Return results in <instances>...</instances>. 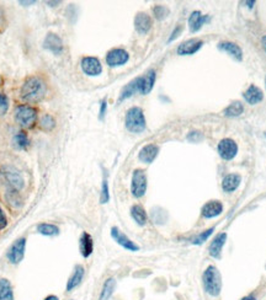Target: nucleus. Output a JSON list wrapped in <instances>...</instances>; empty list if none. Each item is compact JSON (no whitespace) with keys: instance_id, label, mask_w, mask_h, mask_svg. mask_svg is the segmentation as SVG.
<instances>
[{"instance_id":"obj_1","label":"nucleus","mask_w":266,"mask_h":300,"mask_svg":"<svg viewBox=\"0 0 266 300\" xmlns=\"http://www.w3.org/2000/svg\"><path fill=\"white\" fill-rule=\"evenodd\" d=\"M47 94V86L40 76H29L23 81L20 90V97L28 103H37L44 99Z\"/></svg>"},{"instance_id":"obj_2","label":"nucleus","mask_w":266,"mask_h":300,"mask_svg":"<svg viewBox=\"0 0 266 300\" xmlns=\"http://www.w3.org/2000/svg\"><path fill=\"white\" fill-rule=\"evenodd\" d=\"M0 177L8 187V191L20 192L25 187V179L15 166L4 165L0 168Z\"/></svg>"},{"instance_id":"obj_3","label":"nucleus","mask_w":266,"mask_h":300,"mask_svg":"<svg viewBox=\"0 0 266 300\" xmlns=\"http://www.w3.org/2000/svg\"><path fill=\"white\" fill-rule=\"evenodd\" d=\"M202 284L206 293L211 296H218L222 290V277L216 266L211 264L205 269L202 275Z\"/></svg>"},{"instance_id":"obj_4","label":"nucleus","mask_w":266,"mask_h":300,"mask_svg":"<svg viewBox=\"0 0 266 300\" xmlns=\"http://www.w3.org/2000/svg\"><path fill=\"white\" fill-rule=\"evenodd\" d=\"M38 111L31 105H19L15 107L14 117L15 121L23 127V128H32L37 121Z\"/></svg>"},{"instance_id":"obj_5","label":"nucleus","mask_w":266,"mask_h":300,"mask_svg":"<svg viewBox=\"0 0 266 300\" xmlns=\"http://www.w3.org/2000/svg\"><path fill=\"white\" fill-rule=\"evenodd\" d=\"M125 126L131 133L143 132L147 127V123H146V117L142 108L134 106V107L128 110L126 112V117H125Z\"/></svg>"},{"instance_id":"obj_6","label":"nucleus","mask_w":266,"mask_h":300,"mask_svg":"<svg viewBox=\"0 0 266 300\" xmlns=\"http://www.w3.org/2000/svg\"><path fill=\"white\" fill-rule=\"evenodd\" d=\"M148 180L147 175L142 169H136L132 174V180H131V193L133 197L142 198L147 192Z\"/></svg>"},{"instance_id":"obj_7","label":"nucleus","mask_w":266,"mask_h":300,"mask_svg":"<svg viewBox=\"0 0 266 300\" xmlns=\"http://www.w3.org/2000/svg\"><path fill=\"white\" fill-rule=\"evenodd\" d=\"M26 242H28L26 237H19L9 248L7 252V258L11 264H19L23 260L26 251Z\"/></svg>"},{"instance_id":"obj_8","label":"nucleus","mask_w":266,"mask_h":300,"mask_svg":"<svg viewBox=\"0 0 266 300\" xmlns=\"http://www.w3.org/2000/svg\"><path fill=\"white\" fill-rule=\"evenodd\" d=\"M217 151L223 160H233L238 154V145L233 139H222L217 145Z\"/></svg>"},{"instance_id":"obj_9","label":"nucleus","mask_w":266,"mask_h":300,"mask_svg":"<svg viewBox=\"0 0 266 300\" xmlns=\"http://www.w3.org/2000/svg\"><path fill=\"white\" fill-rule=\"evenodd\" d=\"M128 59H130V54H128L127 50L122 48H113L107 52L106 64L111 68L121 67V65L127 63Z\"/></svg>"},{"instance_id":"obj_10","label":"nucleus","mask_w":266,"mask_h":300,"mask_svg":"<svg viewBox=\"0 0 266 300\" xmlns=\"http://www.w3.org/2000/svg\"><path fill=\"white\" fill-rule=\"evenodd\" d=\"M111 236L112 239L115 240L119 246H121V248L125 249V250L132 251V252H136L139 250V246L137 245V243H134L132 240L126 235V234L122 233L118 228L116 227L111 228Z\"/></svg>"},{"instance_id":"obj_11","label":"nucleus","mask_w":266,"mask_h":300,"mask_svg":"<svg viewBox=\"0 0 266 300\" xmlns=\"http://www.w3.org/2000/svg\"><path fill=\"white\" fill-rule=\"evenodd\" d=\"M83 73L89 76H98L103 72V65L96 57H84L80 62Z\"/></svg>"},{"instance_id":"obj_12","label":"nucleus","mask_w":266,"mask_h":300,"mask_svg":"<svg viewBox=\"0 0 266 300\" xmlns=\"http://www.w3.org/2000/svg\"><path fill=\"white\" fill-rule=\"evenodd\" d=\"M43 47L44 49L50 50L53 54L59 56L63 52V41H62V38L57 34L49 32L43 40Z\"/></svg>"},{"instance_id":"obj_13","label":"nucleus","mask_w":266,"mask_h":300,"mask_svg":"<svg viewBox=\"0 0 266 300\" xmlns=\"http://www.w3.org/2000/svg\"><path fill=\"white\" fill-rule=\"evenodd\" d=\"M155 79H157V73L154 69L148 70L143 76L138 78V85H139V93L142 95H147L153 90V86L155 84Z\"/></svg>"},{"instance_id":"obj_14","label":"nucleus","mask_w":266,"mask_h":300,"mask_svg":"<svg viewBox=\"0 0 266 300\" xmlns=\"http://www.w3.org/2000/svg\"><path fill=\"white\" fill-rule=\"evenodd\" d=\"M158 154H159V147L157 144H147L139 150L138 159L143 164H152L155 159H157Z\"/></svg>"},{"instance_id":"obj_15","label":"nucleus","mask_w":266,"mask_h":300,"mask_svg":"<svg viewBox=\"0 0 266 300\" xmlns=\"http://www.w3.org/2000/svg\"><path fill=\"white\" fill-rule=\"evenodd\" d=\"M203 46V41L197 40V38H191V40L185 41L178 47V54L179 56H191L199 52Z\"/></svg>"},{"instance_id":"obj_16","label":"nucleus","mask_w":266,"mask_h":300,"mask_svg":"<svg viewBox=\"0 0 266 300\" xmlns=\"http://www.w3.org/2000/svg\"><path fill=\"white\" fill-rule=\"evenodd\" d=\"M85 276V269L82 264H77L74 267V271L70 275V277L68 278L67 281V286H65V290L67 292H73L76 288L80 286V283L83 282V278Z\"/></svg>"},{"instance_id":"obj_17","label":"nucleus","mask_w":266,"mask_h":300,"mask_svg":"<svg viewBox=\"0 0 266 300\" xmlns=\"http://www.w3.org/2000/svg\"><path fill=\"white\" fill-rule=\"evenodd\" d=\"M152 17L146 13H138L134 17V29L140 35H146L152 29Z\"/></svg>"},{"instance_id":"obj_18","label":"nucleus","mask_w":266,"mask_h":300,"mask_svg":"<svg viewBox=\"0 0 266 300\" xmlns=\"http://www.w3.org/2000/svg\"><path fill=\"white\" fill-rule=\"evenodd\" d=\"M223 212V204L220 201H210L202 207L201 215L206 219L216 218Z\"/></svg>"},{"instance_id":"obj_19","label":"nucleus","mask_w":266,"mask_h":300,"mask_svg":"<svg viewBox=\"0 0 266 300\" xmlns=\"http://www.w3.org/2000/svg\"><path fill=\"white\" fill-rule=\"evenodd\" d=\"M227 241V234L221 233L214 237L213 241L210 243V248H208V252L213 258H221V254H222L223 246L226 245Z\"/></svg>"},{"instance_id":"obj_20","label":"nucleus","mask_w":266,"mask_h":300,"mask_svg":"<svg viewBox=\"0 0 266 300\" xmlns=\"http://www.w3.org/2000/svg\"><path fill=\"white\" fill-rule=\"evenodd\" d=\"M79 250L84 258L91 256L92 251H94V240H92V237L89 233H83L82 236H80Z\"/></svg>"},{"instance_id":"obj_21","label":"nucleus","mask_w":266,"mask_h":300,"mask_svg":"<svg viewBox=\"0 0 266 300\" xmlns=\"http://www.w3.org/2000/svg\"><path fill=\"white\" fill-rule=\"evenodd\" d=\"M210 20L208 15H203L200 11H194L189 17V28L191 32H197L199 30L205 25V22H207Z\"/></svg>"},{"instance_id":"obj_22","label":"nucleus","mask_w":266,"mask_h":300,"mask_svg":"<svg viewBox=\"0 0 266 300\" xmlns=\"http://www.w3.org/2000/svg\"><path fill=\"white\" fill-rule=\"evenodd\" d=\"M240 182H241L240 175H238V174L226 175L223 181H222L223 191L227 192V193L234 192L235 189H237L239 187V185H240Z\"/></svg>"},{"instance_id":"obj_23","label":"nucleus","mask_w":266,"mask_h":300,"mask_svg":"<svg viewBox=\"0 0 266 300\" xmlns=\"http://www.w3.org/2000/svg\"><path fill=\"white\" fill-rule=\"evenodd\" d=\"M243 96L245 101L250 103V105H256V103L261 102L262 99H264V94H262L261 89L255 85H250L248 90L243 94Z\"/></svg>"},{"instance_id":"obj_24","label":"nucleus","mask_w":266,"mask_h":300,"mask_svg":"<svg viewBox=\"0 0 266 300\" xmlns=\"http://www.w3.org/2000/svg\"><path fill=\"white\" fill-rule=\"evenodd\" d=\"M218 48L223 50V52H227L228 54H231L235 61L240 62L241 59H243V50H241V48L237 43L221 42L220 44H218Z\"/></svg>"},{"instance_id":"obj_25","label":"nucleus","mask_w":266,"mask_h":300,"mask_svg":"<svg viewBox=\"0 0 266 300\" xmlns=\"http://www.w3.org/2000/svg\"><path fill=\"white\" fill-rule=\"evenodd\" d=\"M131 216L139 227H144L148 222L147 212L140 204H134V206L131 207Z\"/></svg>"},{"instance_id":"obj_26","label":"nucleus","mask_w":266,"mask_h":300,"mask_svg":"<svg viewBox=\"0 0 266 300\" xmlns=\"http://www.w3.org/2000/svg\"><path fill=\"white\" fill-rule=\"evenodd\" d=\"M136 93H139V85H138V78L133 79L132 81H130L128 84L125 86L124 89H122L121 94H119V99L118 101L121 102V101L126 100V99H130L131 96H133Z\"/></svg>"},{"instance_id":"obj_27","label":"nucleus","mask_w":266,"mask_h":300,"mask_svg":"<svg viewBox=\"0 0 266 300\" xmlns=\"http://www.w3.org/2000/svg\"><path fill=\"white\" fill-rule=\"evenodd\" d=\"M0 300H15L13 286L7 278H0Z\"/></svg>"},{"instance_id":"obj_28","label":"nucleus","mask_w":266,"mask_h":300,"mask_svg":"<svg viewBox=\"0 0 266 300\" xmlns=\"http://www.w3.org/2000/svg\"><path fill=\"white\" fill-rule=\"evenodd\" d=\"M116 279L115 278H107L105 281V283H104L103 288H101V292H100V298L99 300H109L110 298L112 296L113 292H115L116 289Z\"/></svg>"},{"instance_id":"obj_29","label":"nucleus","mask_w":266,"mask_h":300,"mask_svg":"<svg viewBox=\"0 0 266 300\" xmlns=\"http://www.w3.org/2000/svg\"><path fill=\"white\" fill-rule=\"evenodd\" d=\"M13 144L16 149L19 150H25L28 149L30 145V139L28 133L25 130H20L13 137Z\"/></svg>"},{"instance_id":"obj_30","label":"nucleus","mask_w":266,"mask_h":300,"mask_svg":"<svg viewBox=\"0 0 266 300\" xmlns=\"http://www.w3.org/2000/svg\"><path fill=\"white\" fill-rule=\"evenodd\" d=\"M37 233L43 236H57L59 234V228L52 223H41L37 225Z\"/></svg>"},{"instance_id":"obj_31","label":"nucleus","mask_w":266,"mask_h":300,"mask_svg":"<svg viewBox=\"0 0 266 300\" xmlns=\"http://www.w3.org/2000/svg\"><path fill=\"white\" fill-rule=\"evenodd\" d=\"M38 127L44 132H51L56 128V120L52 115H43L38 120Z\"/></svg>"},{"instance_id":"obj_32","label":"nucleus","mask_w":266,"mask_h":300,"mask_svg":"<svg viewBox=\"0 0 266 300\" xmlns=\"http://www.w3.org/2000/svg\"><path fill=\"white\" fill-rule=\"evenodd\" d=\"M243 111H244L243 103L239 102V101H234V102H232L228 107L224 110L223 114L228 116V117H238V116L243 114Z\"/></svg>"},{"instance_id":"obj_33","label":"nucleus","mask_w":266,"mask_h":300,"mask_svg":"<svg viewBox=\"0 0 266 300\" xmlns=\"http://www.w3.org/2000/svg\"><path fill=\"white\" fill-rule=\"evenodd\" d=\"M110 201V189H109V181H107V175L104 174L103 183H101V192H100V203L105 204Z\"/></svg>"},{"instance_id":"obj_34","label":"nucleus","mask_w":266,"mask_h":300,"mask_svg":"<svg viewBox=\"0 0 266 300\" xmlns=\"http://www.w3.org/2000/svg\"><path fill=\"white\" fill-rule=\"evenodd\" d=\"M213 231H214V228L207 229V230H205V231H202V233H200L199 235H196L195 237H192V239H191V242H192L194 245H202L203 242L207 241V239L212 235V234H213Z\"/></svg>"},{"instance_id":"obj_35","label":"nucleus","mask_w":266,"mask_h":300,"mask_svg":"<svg viewBox=\"0 0 266 300\" xmlns=\"http://www.w3.org/2000/svg\"><path fill=\"white\" fill-rule=\"evenodd\" d=\"M153 13L155 19L158 20H164L169 15V9L164 5H155L153 8Z\"/></svg>"},{"instance_id":"obj_36","label":"nucleus","mask_w":266,"mask_h":300,"mask_svg":"<svg viewBox=\"0 0 266 300\" xmlns=\"http://www.w3.org/2000/svg\"><path fill=\"white\" fill-rule=\"evenodd\" d=\"M9 108V99L7 95L0 93V116L7 114Z\"/></svg>"},{"instance_id":"obj_37","label":"nucleus","mask_w":266,"mask_h":300,"mask_svg":"<svg viewBox=\"0 0 266 300\" xmlns=\"http://www.w3.org/2000/svg\"><path fill=\"white\" fill-rule=\"evenodd\" d=\"M7 227H8V218L7 215H5L3 208L0 207V230H4Z\"/></svg>"},{"instance_id":"obj_38","label":"nucleus","mask_w":266,"mask_h":300,"mask_svg":"<svg viewBox=\"0 0 266 300\" xmlns=\"http://www.w3.org/2000/svg\"><path fill=\"white\" fill-rule=\"evenodd\" d=\"M187 139H189L190 142H192V143H197V142L202 139V134L200 132H191L189 133V135H187Z\"/></svg>"},{"instance_id":"obj_39","label":"nucleus","mask_w":266,"mask_h":300,"mask_svg":"<svg viewBox=\"0 0 266 300\" xmlns=\"http://www.w3.org/2000/svg\"><path fill=\"white\" fill-rule=\"evenodd\" d=\"M106 110H107V101L103 100L100 103V111H99V118H100V120H104V117H105L106 115Z\"/></svg>"},{"instance_id":"obj_40","label":"nucleus","mask_w":266,"mask_h":300,"mask_svg":"<svg viewBox=\"0 0 266 300\" xmlns=\"http://www.w3.org/2000/svg\"><path fill=\"white\" fill-rule=\"evenodd\" d=\"M7 28V17H5V13L2 8H0V31H3Z\"/></svg>"},{"instance_id":"obj_41","label":"nucleus","mask_w":266,"mask_h":300,"mask_svg":"<svg viewBox=\"0 0 266 300\" xmlns=\"http://www.w3.org/2000/svg\"><path fill=\"white\" fill-rule=\"evenodd\" d=\"M181 30H182V28H181V26H176V28L174 29V31H173L172 36H170V37H169L168 42H173V41H174V40H175V38L179 36V34H180V32H181Z\"/></svg>"},{"instance_id":"obj_42","label":"nucleus","mask_w":266,"mask_h":300,"mask_svg":"<svg viewBox=\"0 0 266 300\" xmlns=\"http://www.w3.org/2000/svg\"><path fill=\"white\" fill-rule=\"evenodd\" d=\"M43 300H59V298L55 294H50V295H47L46 298H43Z\"/></svg>"},{"instance_id":"obj_43","label":"nucleus","mask_w":266,"mask_h":300,"mask_svg":"<svg viewBox=\"0 0 266 300\" xmlns=\"http://www.w3.org/2000/svg\"><path fill=\"white\" fill-rule=\"evenodd\" d=\"M46 4H51V7H56V5L61 4V2H46Z\"/></svg>"},{"instance_id":"obj_44","label":"nucleus","mask_w":266,"mask_h":300,"mask_svg":"<svg viewBox=\"0 0 266 300\" xmlns=\"http://www.w3.org/2000/svg\"><path fill=\"white\" fill-rule=\"evenodd\" d=\"M240 300H256V299H255V296L248 295V296H244V298H241Z\"/></svg>"},{"instance_id":"obj_45","label":"nucleus","mask_w":266,"mask_h":300,"mask_svg":"<svg viewBox=\"0 0 266 300\" xmlns=\"http://www.w3.org/2000/svg\"><path fill=\"white\" fill-rule=\"evenodd\" d=\"M20 4L22 5H31V4H36V2H19Z\"/></svg>"},{"instance_id":"obj_46","label":"nucleus","mask_w":266,"mask_h":300,"mask_svg":"<svg viewBox=\"0 0 266 300\" xmlns=\"http://www.w3.org/2000/svg\"><path fill=\"white\" fill-rule=\"evenodd\" d=\"M261 43H262V47H264V49L266 50V36L261 38Z\"/></svg>"},{"instance_id":"obj_47","label":"nucleus","mask_w":266,"mask_h":300,"mask_svg":"<svg viewBox=\"0 0 266 300\" xmlns=\"http://www.w3.org/2000/svg\"><path fill=\"white\" fill-rule=\"evenodd\" d=\"M254 3H255V2H249V3H247V4H249V8H253Z\"/></svg>"},{"instance_id":"obj_48","label":"nucleus","mask_w":266,"mask_h":300,"mask_svg":"<svg viewBox=\"0 0 266 300\" xmlns=\"http://www.w3.org/2000/svg\"><path fill=\"white\" fill-rule=\"evenodd\" d=\"M69 300H74V299H69Z\"/></svg>"},{"instance_id":"obj_49","label":"nucleus","mask_w":266,"mask_h":300,"mask_svg":"<svg viewBox=\"0 0 266 300\" xmlns=\"http://www.w3.org/2000/svg\"><path fill=\"white\" fill-rule=\"evenodd\" d=\"M265 137H266V133H265Z\"/></svg>"}]
</instances>
